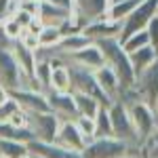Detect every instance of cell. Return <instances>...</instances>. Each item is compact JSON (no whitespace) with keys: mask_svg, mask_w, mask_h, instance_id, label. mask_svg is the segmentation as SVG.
<instances>
[{"mask_svg":"<svg viewBox=\"0 0 158 158\" xmlns=\"http://www.w3.org/2000/svg\"><path fill=\"white\" fill-rule=\"evenodd\" d=\"M95 44L101 49L103 61L116 72L118 80H120V91L122 93L129 91L135 82V74H133V68H131V61H129V53L122 49L120 40L118 38H108V40H99Z\"/></svg>","mask_w":158,"mask_h":158,"instance_id":"cell-1","label":"cell"},{"mask_svg":"<svg viewBox=\"0 0 158 158\" xmlns=\"http://www.w3.org/2000/svg\"><path fill=\"white\" fill-rule=\"evenodd\" d=\"M108 114H110V122H112V137L124 141L131 150H141V141L137 137L133 120L129 116V110L120 99L112 101L108 106Z\"/></svg>","mask_w":158,"mask_h":158,"instance_id":"cell-2","label":"cell"},{"mask_svg":"<svg viewBox=\"0 0 158 158\" xmlns=\"http://www.w3.org/2000/svg\"><path fill=\"white\" fill-rule=\"evenodd\" d=\"M0 86L15 91V89H34V82L21 72L11 49H0ZM38 91V89H36Z\"/></svg>","mask_w":158,"mask_h":158,"instance_id":"cell-3","label":"cell"},{"mask_svg":"<svg viewBox=\"0 0 158 158\" xmlns=\"http://www.w3.org/2000/svg\"><path fill=\"white\" fill-rule=\"evenodd\" d=\"M68 72H70V91H72V93H85V95H91V97H95L99 103L106 106V108L112 103V101L101 93L99 85L95 82L93 70H86V68L76 65V63H68Z\"/></svg>","mask_w":158,"mask_h":158,"instance_id":"cell-4","label":"cell"},{"mask_svg":"<svg viewBox=\"0 0 158 158\" xmlns=\"http://www.w3.org/2000/svg\"><path fill=\"white\" fill-rule=\"evenodd\" d=\"M122 103H124V101H122ZM124 106H127V110H129V116H131V120H133L137 137H139V141H141V146H143V141L158 129L156 114H154V110L150 108L148 103L139 101V99L127 101Z\"/></svg>","mask_w":158,"mask_h":158,"instance_id":"cell-5","label":"cell"},{"mask_svg":"<svg viewBox=\"0 0 158 158\" xmlns=\"http://www.w3.org/2000/svg\"><path fill=\"white\" fill-rule=\"evenodd\" d=\"M25 114H27V129L32 131L34 139L53 143L61 124L59 118L53 112H25Z\"/></svg>","mask_w":158,"mask_h":158,"instance_id":"cell-6","label":"cell"},{"mask_svg":"<svg viewBox=\"0 0 158 158\" xmlns=\"http://www.w3.org/2000/svg\"><path fill=\"white\" fill-rule=\"evenodd\" d=\"M131 152V148L116 137H95L80 152L82 158H120L122 154Z\"/></svg>","mask_w":158,"mask_h":158,"instance_id":"cell-7","label":"cell"},{"mask_svg":"<svg viewBox=\"0 0 158 158\" xmlns=\"http://www.w3.org/2000/svg\"><path fill=\"white\" fill-rule=\"evenodd\" d=\"M110 4L112 0H72V19L82 30V25L89 21L103 19Z\"/></svg>","mask_w":158,"mask_h":158,"instance_id":"cell-8","label":"cell"},{"mask_svg":"<svg viewBox=\"0 0 158 158\" xmlns=\"http://www.w3.org/2000/svg\"><path fill=\"white\" fill-rule=\"evenodd\" d=\"M131 89L137 93V97L141 99L143 103H148L150 108L154 110V103L158 99V59L148 68L146 72H141L135 78Z\"/></svg>","mask_w":158,"mask_h":158,"instance_id":"cell-9","label":"cell"},{"mask_svg":"<svg viewBox=\"0 0 158 158\" xmlns=\"http://www.w3.org/2000/svg\"><path fill=\"white\" fill-rule=\"evenodd\" d=\"M47 103H49V112H53L61 122L63 120H74L78 116L76 110V101H74L72 93H61V91H47Z\"/></svg>","mask_w":158,"mask_h":158,"instance_id":"cell-10","label":"cell"},{"mask_svg":"<svg viewBox=\"0 0 158 158\" xmlns=\"http://www.w3.org/2000/svg\"><path fill=\"white\" fill-rule=\"evenodd\" d=\"M120 21H112L108 17L103 19H95V21H89L82 25V34H85L91 42H99V40H108V38H118L120 36Z\"/></svg>","mask_w":158,"mask_h":158,"instance_id":"cell-11","label":"cell"},{"mask_svg":"<svg viewBox=\"0 0 158 158\" xmlns=\"http://www.w3.org/2000/svg\"><path fill=\"white\" fill-rule=\"evenodd\" d=\"M11 99L17 101L23 112H49L47 95L36 89H15L11 91Z\"/></svg>","mask_w":158,"mask_h":158,"instance_id":"cell-12","label":"cell"},{"mask_svg":"<svg viewBox=\"0 0 158 158\" xmlns=\"http://www.w3.org/2000/svg\"><path fill=\"white\" fill-rule=\"evenodd\" d=\"M53 143L65 148V150H70V152H82L85 146H86V139L80 135V131L76 129L74 120H63L59 124V131L55 135V141H53Z\"/></svg>","mask_w":158,"mask_h":158,"instance_id":"cell-13","label":"cell"},{"mask_svg":"<svg viewBox=\"0 0 158 158\" xmlns=\"http://www.w3.org/2000/svg\"><path fill=\"white\" fill-rule=\"evenodd\" d=\"M93 76H95V82L99 85L101 89V93L110 99V101H116V99L120 97V80H118V76L116 72L110 68L108 63H103L101 68L97 70H93Z\"/></svg>","mask_w":158,"mask_h":158,"instance_id":"cell-14","label":"cell"},{"mask_svg":"<svg viewBox=\"0 0 158 158\" xmlns=\"http://www.w3.org/2000/svg\"><path fill=\"white\" fill-rule=\"evenodd\" d=\"M65 63H76V65L86 68V70H97V68H101L106 61H103L101 49H99L95 42H91V44H86L85 49L76 51V53H72V55H68V57H65Z\"/></svg>","mask_w":158,"mask_h":158,"instance_id":"cell-15","label":"cell"},{"mask_svg":"<svg viewBox=\"0 0 158 158\" xmlns=\"http://www.w3.org/2000/svg\"><path fill=\"white\" fill-rule=\"evenodd\" d=\"M27 152L42 158H82L80 152H70L57 143H47V141H36V139L27 143Z\"/></svg>","mask_w":158,"mask_h":158,"instance_id":"cell-16","label":"cell"},{"mask_svg":"<svg viewBox=\"0 0 158 158\" xmlns=\"http://www.w3.org/2000/svg\"><path fill=\"white\" fill-rule=\"evenodd\" d=\"M70 17H72L70 11H63V9H59V6H53V4L44 2V0L38 2L36 19H40L42 25H55V27H61Z\"/></svg>","mask_w":158,"mask_h":158,"instance_id":"cell-17","label":"cell"},{"mask_svg":"<svg viewBox=\"0 0 158 158\" xmlns=\"http://www.w3.org/2000/svg\"><path fill=\"white\" fill-rule=\"evenodd\" d=\"M11 51H13V55H15V59H17V63H19V68H21V72L34 82V68H36V55H34V51L25 49L19 40L13 42ZM34 89H36V85H34Z\"/></svg>","mask_w":158,"mask_h":158,"instance_id":"cell-18","label":"cell"},{"mask_svg":"<svg viewBox=\"0 0 158 158\" xmlns=\"http://www.w3.org/2000/svg\"><path fill=\"white\" fill-rule=\"evenodd\" d=\"M156 59H158V53L152 49L150 44H148V47H141V49H137V51H133V53H129V61H131V68H133L135 78H137L141 72H146Z\"/></svg>","mask_w":158,"mask_h":158,"instance_id":"cell-19","label":"cell"},{"mask_svg":"<svg viewBox=\"0 0 158 158\" xmlns=\"http://www.w3.org/2000/svg\"><path fill=\"white\" fill-rule=\"evenodd\" d=\"M86 44H91V40L82 34V32H74V34H63L59 40V44H57V51H59L63 57H68V55H72L76 51L85 49Z\"/></svg>","mask_w":158,"mask_h":158,"instance_id":"cell-20","label":"cell"},{"mask_svg":"<svg viewBox=\"0 0 158 158\" xmlns=\"http://www.w3.org/2000/svg\"><path fill=\"white\" fill-rule=\"evenodd\" d=\"M139 2H141V0H112L106 17L112 19V21H120L122 23V21L139 6Z\"/></svg>","mask_w":158,"mask_h":158,"instance_id":"cell-21","label":"cell"},{"mask_svg":"<svg viewBox=\"0 0 158 158\" xmlns=\"http://www.w3.org/2000/svg\"><path fill=\"white\" fill-rule=\"evenodd\" d=\"M49 91L72 93V91H70V72H68V63L53 65V70H51V89Z\"/></svg>","mask_w":158,"mask_h":158,"instance_id":"cell-22","label":"cell"},{"mask_svg":"<svg viewBox=\"0 0 158 158\" xmlns=\"http://www.w3.org/2000/svg\"><path fill=\"white\" fill-rule=\"evenodd\" d=\"M74 101H76V110H78V116H89V118H95V114L99 112L101 103L91 95L85 93H72Z\"/></svg>","mask_w":158,"mask_h":158,"instance_id":"cell-23","label":"cell"},{"mask_svg":"<svg viewBox=\"0 0 158 158\" xmlns=\"http://www.w3.org/2000/svg\"><path fill=\"white\" fill-rule=\"evenodd\" d=\"M27 152V143L17 139H2L0 137V158H21Z\"/></svg>","mask_w":158,"mask_h":158,"instance_id":"cell-24","label":"cell"},{"mask_svg":"<svg viewBox=\"0 0 158 158\" xmlns=\"http://www.w3.org/2000/svg\"><path fill=\"white\" fill-rule=\"evenodd\" d=\"M61 30L59 27H55V25H42V30H40V34H38V44L40 47H47V49H53V47H57L61 40Z\"/></svg>","mask_w":158,"mask_h":158,"instance_id":"cell-25","label":"cell"},{"mask_svg":"<svg viewBox=\"0 0 158 158\" xmlns=\"http://www.w3.org/2000/svg\"><path fill=\"white\" fill-rule=\"evenodd\" d=\"M95 137H112V122L106 106H101L95 114Z\"/></svg>","mask_w":158,"mask_h":158,"instance_id":"cell-26","label":"cell"},{"mask_svg":"<svg viewBox=\"0 0 158 158\" xmlns=\"http://www.w3.org/2000/svg\"><path fill=\"white\" fill-rule=\"evenodd\" d=\"M120 44H122V49L127 51V53H133V51L141 49V47H148V44H150V38H148L146 30H139V32L131 34L129 38H124Z\"/></svg>","mask_w":158,"mask_h":158,"instance_id":"cell-27","label":"cell"},{"mask_svg":"<svg viewBox=\"0 0 158 158\" xmlns=\"http://www.w3.org/2000/svg\"><path fill=\"white\" fill-rule=\"evenodd\" d=\"M76 129L80 131V135L86 139V143L91 139H95V118H89V116H76L74 118Z\"/></svg>","mask_w":158,"mask_h":158,"instance_id":"cell-28","label":"cell"},{"mask_svg":"<svg viewBox=\"0 0 158 158\" xmlns=\"http://www.w3.org/2000/svg\"><path fill=\"white\" fill-rule=\"evenodd\" d=\"M2 27H4V34L11 38V40H19V38H21V34H23V27L17 23L13 17L4 19V21H2Z\"/></svg>","mask_w":158,"mask_h":158,"instance_id":"cell-29","label":"cell"},{"mask_svg":"<svg viewBox=\"0 0 158 158\" xmlns=\"http://www.w3.org/2000/svg\"><path fill=\"white\" fill-rule=\"evenodd\" d=\"M146 34H148V38H150V47L158 53V13L150 19V21H148Z\"/></svg>","mask_w":158,"mask_h":158,"instance_id":"cell-30","label":"cell"},{"mask_svg":"<svg viewBox=\"0 0 158 158\" xmlns=\"http://www.w3.org/2000/svg\"><path fill=\"white\" fill-rule=\"evenodd\" d=\"M19 9V0H0V23Z\"/></svg>","mask_w":158,"mask_h":158,"instance_id":"cell-31","label":"cell"},{"mask_svg":"<svg viewBox=\"0 0 158 158\" xmlns=\"http://www.w3.org/2000/svg\"><path fill=\"white\" fill-rule=\"evenodd\" d=\"M19 110V106H17V101H13V99H9L4 106H0V122H6L9 118H11L13 114Z\"/></svg>","mask_w":158,"mask_h":158,"instance_id":"cell-32","label":"cell"},{"mask_svg":"<svg viewBox=\"0 0 158 158\" xmlns=\"http://www.w3.org/2000/svg\"><path fill=\"white\" fill-rule=\"evenodd\" d=\"M6 122H9L11 127H15V129H23V127H27V114H25L23 110L19 108Z\"/></svg>","mask_w":158,"mask_h":158,"instance_id":"cell-33","label":"cell"},{"mask_svg":"<svg viewBox=\"0 0 158 158\" xmlns=\"http://www.w3.org/2000/svg\"><path fill=\"white\" fill-rule=\"evenodd\" d=\"M19 42L23 44L25 49H30V51H36L40 44H38V36L36 34H30L27 30H23V34H21V38H19Z\"/></svg>","mask_w":158,"mask_h":158,"instance_id":"cell-34","label":"cell"},{"mask_svg":"<svg viewBox=\"0 0 158 158\" xmlns=\"http://www.w3.org/2000/svg\"><path fill=\"white\" fill-rule=\"evenodd\" d=\"M11 17H13V19H15V21H17L19 25H21L23 30H25V27H27L30 23H32V19H34V15H30V13L23 11V9H17V11L13 13Z\"/></svg>","mask_w":158,"mask_h":158,"instance_id":"cell-35","label":"cell"},{"mask_svg":"<svg viewBox=\"0 0 158 158\" xmlns=\"http://www.w3.org/2000/svg\"><path fill=\"white\" fill-rule=\"evenodd\" d=\"M13 42H15V40H11V38L4 34V27H2V23H0V49H11Z\"/></svg>","mask_w":158,"mask_h":158,"instance_id":"cell-36","label":"cell"},{"mask_svg":"<svg viewBox=\"0 0 158 158\" xmlns=\"http://www.w3.org/2000/svg\"><path fill=\"white\" fill-rule=\"evenodd\" d=\"M9 99H11V91L4 89V86H0V106H4Z\"/></svg>","mask_w":158,"mask_h":158,"instance_id":"cell-37","label":"cell"},{"mask_svg":"<svg viewBox=\"0 0 158 158\" xmlns=\"http://www.w3.org/2000/svg\"><path fill=\"white\" fill-rule=\"evenodd\" d=\"M120 158H143V154H141V150H131V152L122 154Z\"/></svg>","mask_w":158,"mask_h":158,"instance_id":"cell-38","label":"cell"},{"mask_svg":"<svg viewBox=\"0 0 158 158\" xmlns=\"http://www.w3.org/2000/svg\"><path fill=\"white\" fill-rule=\"evenodd\" d=\"M154 114H156V120H158V99H156V103H154Z\"/></svg>","mask_w":158,"mask_h":158,"instance_id":"cell-39","label":"cell"},{"mask_svg":"<svg viewBox=\"0 0 158 158\" xmlns=\"http://www.w3.org/2000/svg\"><path fill=\"white\" fill-rule=\"evenodd\" d=\"M21 158H32V154H25V156H21Z\"/></svg>","mask_w":158,"mask_h":158,"instance_id":"cell-40","label":"cell"},{"mask_svg":"<svg viewBox=\"0 0 158 158\" xmlns=\"http://www.w3.org/2000/svg\"><path fill=\"white\" fill-rule=\"evenodd\" d=\"M141 154H143V158H148V156H146V152H143V150H141Z\"/></svg>","mask_w":158,"mask_h":158,"instance_id":"cell-41","label":"cell"},{"mask_svg":"<svg viewBox=\"0 0 158 158\" xmlns=\"http://www.w3.org/2000/svg\"><path fill=\"white\" fill-rule=\"evenodd\" d=\"M32 158H42V156H34V154H32Z\"/></svg>","mask_w":158,"mask_h":158,"instance_id":"cell-42","label":"cell"},{"mask_svg":"<svg viewBox=\"0 0 158 158\" xmlns=\"http://www.w3.org/2000/svg\"><path fill=\"white\" fill-rule=\"evenodd\" d=\"M156 137H158V129H156Z\"/></svg>","mask_w":158,"mask_h":158,"instance_id":"cell-43","label":"cell"}]
</instances>
